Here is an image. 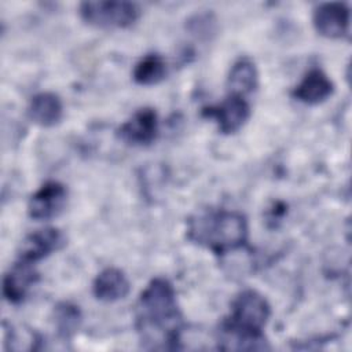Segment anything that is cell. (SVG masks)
<instances>
[{
    "instance_id": "1",
    "label": "cell",
    "mask_w": 352,
    "mask_h": 352,
    "mask_svg": "<svg viewBox=\"0 0 352 352\" xmlns=\"http://www.w3.org/2000/svg\"><path fill=\"white\" fill-rule=\"evenodd\" d=\"M183 316L172 283L154 278L136 302V330L144 348L177 349Z\"/></svg>"
},
{
    "instance_id": "2",
    "label": "cell",
    "mask_w": 352,
    "mask_h": 352,
    "mask_svg": "<svg viewBox=\"0 0 352 352\" xmlns=\"http://www.w3.org/2000/svg\"><path fill=\"white\" fill-rule=\"evenodd\" d=\"M271 315V307L256 290L239 293L231 304L230 315L219 330L221 349H265L263 329Z\"/></svg>"
},
{
    "instance_id": "3",
    "label": "cell",
    "mask_w": 352,
    "mask_h": 352,
    "mask_svg": "<svg viewBox=\"0 0 352 352\" xmlns=\"http://www.w3.org/2000/svg\"><path fill=\"white\" fill-rule=\"evenodd\" d=\"M187 239L221 256L246 243L248 221L236 210L202 209L187 220Z\"/></svg>"
},
{
    "instance_id": "4",
    "label": "cell",
    "mask_w": 352,
    "mask_h": 352,
    "mask_svg": "<svg viewBox=\"0 0 352 352\" xmlns=\"http://www.w3.org/2000/svg\"><path fill=\"white\" fill-rule=\"evenodd\" d=\"M80 16L95 28L122 29L138 21L140 10L131 1H84L80 4Z\"/></svg>"
},
{
    "instance_id": "5",
    "label": "cell",
    "mask_w": 352,
    "mask_h": 352,
    "mask_svg": "<svg viewBox=\"0 0 352 352\" xmlns=\"http://www.w3.org/2000/svg\"><path fill=\"white\" fill-rule=\"evenodd\" d=\"M202 116L213 118L221 133L231 135L238 132L246 124L250 116V107L243 96L230 94V96L220 104L205 107Z\"/></svg>"
},
{
    "instance_id": "6",
    "label": "cell",
    "mask_w": 352,
    "mask_h": 352,
    "mask_svg": "<svg viewBox=\"0 0 352 352\" xmlns=\"http://www.w3.org/2000/svg\"><path fill=\"white\" fill-rule=\"evenodd\" d=\"M66 202V187L59 182H47L30 197L28 213L33 220H50L62 213Z\"/></svg>"
},
{
    "instance_id": "7",
    "label": "cell",
    "mask_w": 352,
    "mask_h": 352,
    "mask_svg": "<svg viewBox=\"0 0 352 352\" xmlns=\"http://www.w3.org/2000/svg\"><path fill=\"white\" fill-rule=\"evenodd\" d=\"M65 245V234L55 227H47L25 236L18 250V260L34 264L60 250Z\"/></svg>"
},
{
    "instance_id": "8",
    "label": "cell",
    "mask_w": 352,
    "mask_h": 352,
    "mask_svg": "<svg viewBox=\"0 0 352 352\" xmlns=\"http://www.w3.org/2000/svg\"><path fill=\"white\" fill-rule=\"evenodd\" d=\"M158 135V117L154 109H139L133 116L125 121L117 131L120 140L129 146H148Z\"/></svg>"
},
{
    "instance_id": "9",
    "label": "cell",
    "mask_w": 352,
    "mask_h": 352,
    "mask_svg": "<svg viewBox=\"0 0 352 352\" xmlns=\"http://www.w3.org/2000/svg\"><path fill=\"white\" fill-rule=\"evenodd\" d=\"M316 32L327 38H340L349 29V8L344 3H323L314 11Z\"/></svg>"
},
{
    "instance_id": "10",
    "label": "cell",
    "mask_w": 352,
    "mask_h": 352,
    "mask_svg": "<svg viewBox=\"0 0 352 352\" xmlns=\"http://www.w3.org/2000/svg\"><path fill=\"white\" fill-rule=\"evenodd\" d=\"M38 280V274L32 263L18 260L3 279V296L8 302L19 304L30 287Z\"/></svg>"
},
{
    "instance_id": "11",
    "label": "cell",
    "mask_w": 352,
    "mask_h": 352,
    "mask_svg": "<svg viewBox=\"0 0 352 352\" xmlns=\"http://www.w3.org/2000/svg\"><path fill=\"white\" fill-rule=\"evenodd\" d=\"M334 91L331 80L320 70H309L292 91V96L305 104H319L329 99Z\"/></svg>"
},
{
    "instance_id": "12",
    "label": "cell",
    "mask_w": 352,
    "mask_h": 352,
    "mask_svg": "<svg viewBox=\"0 0 352 352\" xmlns=\"http://www.w3.org/2000/svg\"><path fill=\"white\" fill-rule=\"evenodd\" d=\"M131 285L126 275L114 267H109L98 274L94 280V296L104 302H113L126 297Z\"/></svg>"
},
{
    "instance_id": "13",
    "label": "cell",
    "mask_w": 352,
    "mask_h": 352,
    "mask_svg": "<svg viewBox=\"0 0 352 352\" xmlns=\"http://www.w3.org/2000/svg\"><path fill=\"white\" fill-rule=\"evenodd\" d=\"M28 116L40 126H54L63 116L62 100L52 92H40L30 99Z\"/></svg>"
},
{
    "instance_id": "14",
    "label": "cell",
    "mask_w": 352,
    "mask_h": 352,
    "mask_svg": "<svg viewBox=\"0 0 352 352\" xmlns=\"http://www.w3.org/2000/svg\"><path fill=\"white\" fill-rule=\"evenodd\" d=\"M227 84L232 95L245 96L246 94L253 92L258 84V73L253 60L249 58H239L230 70Z\"/></svg>"
},
{
    "instance_id": "15",
    "label": "cell",
    "mask_w": 352,
    "mask_h": 352,
    "mask_svg": "<svg viewBox=\"0 0 352 352\" xmlns=\"http://www.w3.org/2000/svg\"><path fill=\"white\" fill-rule=\"evenodd\" d=\"M133 80L139 85H155L166 76V63L158 54L143 56L133 69Z\"/></svg>"
},
{
    "instance_id": "16",
    "label": "cell",
    "mask_w": 352,
    "mask_h": 352,
    "mask_svg": "<svg viewBox=\"0 0 352 352\" xmlns=\"http://www.w3.org/2000/svg\"><path fill=\"white\" fill-rule=\"evenodd\" d=\"M82 316L77 305L72 302H59L54 308V322L58 334L63 338H70L76 334L81 324Z\"/></svg>"
}]
</instances>
